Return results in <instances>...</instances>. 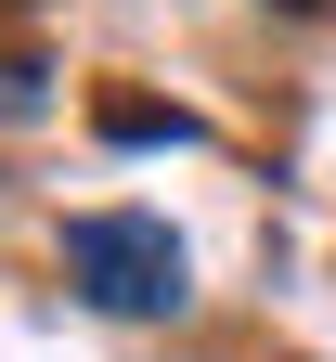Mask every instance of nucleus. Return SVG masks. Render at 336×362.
Instances as JSON below:
<instances>
[{
	"label": "nucleus",
	"instance_id": "1",
	"mask_svg": "<svg viewBox=\"0 0 336 362\" xmlns=\"http://www.w3.org/2000/svg\"><path fill=\"white\" fill-rule=\"evenodd\" d=\"M65 285L104 310V324H181L195 310V259L156 207H78L65 220Z\"/></svg>",
	"mask_w": 336,
	"mask_h": 362
},
{
	"label": "nucleus",
	"instance_id": "2",
	"mask_svg": "<svg viewBox=\"0 0 336 362\" xmlns=\"http://www.w3.org/2000/svg\"><path fill=\"white\" fill-rule=\"evenodd\" d=\"M104 143H195L181 104H104Z\"/></svg>",
	"mask_w": 336,
	"mask_h": 362
},
{
	"label": "nucleus",
	"instance_id": "3",
	"mask_svg": "<svg viewBox=\"0 0 336 362\" xmlns=\"http://www.w3.org/2000/svg\"><path fill=\"white\" fill-rule=\"evenodd\" d=\"M272 13H323V0H272Z\"/></svg>",
	"mask_w": 336,
	"mask_h": 362
}]
</instances>
